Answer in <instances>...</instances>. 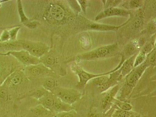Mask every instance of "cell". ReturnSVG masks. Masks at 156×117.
<instances>
[{
    "mask_svg": "<svg viewBox=\"0 0 156 117\" xmlns=\"http://www.w3.org/2000/svg\"><path fill=\"white\" fill-rule=\"evenodd\" d=\"M79 3H80V5L82 9L83 10V12L86 13V8H87V3L86 2V1H79Z\"/></svg>",
    "mask_w": 156,
    "mask_h": 117,
    "instance_id": "obj_21",
    "label": "cell"
},
{
    "mask_svg": "<svg viewBox=\"0 0 156 117\" xmlns=\"http://www.w3.org/2000/svg\"><path fill=\"white\" fill-rule=\"evenodd\" d=\"M54 60L53 57L49 56L47 58V63L49 65H52L54 64Z\"/></svg>",
    "mask_w": 156,
    "mask_h": 117,
    "instance_id": "obj_27",
    "label": "cell"
},
{
    "mask_svg": "<svg viewBox=\"0 0 156 117\" xmlns=\"http://www.w3.org/2000/svg\"><path fill=\"white\" fill-rule=\"evenodd\" d=\"M46 104L48 106H51L54 104V100L51 98H48L46 100Z\"/></svg>",
    "mask_w": 156,
    "mask_h": 117,
    "instance_id": "obj_24",
    "label": "cell"
},
{
    "mask_svg": "<svg viewBox=\"0 0 156 117\" xmlns=\"http://www.w3.org/2000/svg\"><path fill=\"white\" fill-rule=\"evenodd\" d=\"M130 13L129 12L125 9L110 7L107 8L98 15L95 18V20L97 21L104 18L113 16H122L127 17L130 16Z\"/></svg>",
    "mask_w": 156,
    "mask_h": 117,
    "instance_id": "obj_4",
    "label": "cell"
},
{
    "mask_svg": "<svg viewBox=\"0 0 156 117\" xmlns=\"http://www.w3.org/2000/svg\"><path fill=\"white\" fill-rule=\"evenodd\" d=\"M146 61L149 64L155 66L156 65V48L153 49L146 57Z\"/></svg>",
    "mask_w": 156,
    "mask_h": 117,
    "instance_id": "obj_17",
    "label": "cell"
},
{
    "mask_svg": "<svg viewBox=\"0 0 156 117\" xmlns=\"http://www.w3.org/2000/svg\"><path fill=\"white\" fill-rule=\"evenodd\" d=\"M143 24V16L142 15H139L136 17L134 20L132 22L131 27L133 30H136L141 27Z\"/></svg>",
    "mask_w": 156,
    "mask_h": 117,
    "instance_id": "obj_16",
    "label": "cell"
},
{
    "mask_svg": "<svg viewBox=\"0 0 156 117\" xmlns=\"http://www.w3.org/2000/svg\"><path fill=\"white\" fill-rule=\"evenodd\" d=\"M12 54L20 61L26 65H34L38 62L37 58L30 55L26 51L13 52Z\"/></svg>",
    "mask_w": 156,
    "mask_h": 117,
    "instance_id": "obj_6",
    "label": "cell"
},
{
    "mask_svg": "<svg viewBox=\"0 0 156 117\" xmlns=\"http://www.w3.org/2000/svg\"><path fill=\"white\" fill-rule=\"evenodd\" d=\"M124 61V60L123 58H122L119 66H117L113 70L107 72V73L100 74L95 75L94 74L90 73L83 70V69H78L77 71L78 75H79V79H80L79 84H80V86L81 87H83V86L85 85L89 80H91L92 79L99 77V76L110 75V74L113 73V72L118 70L121 68L122 63H123Z\"/></svg>",
    "mask_w": 156,
    "mask_h": 117,
    "instance_id": "obj_3",
    "label": "cell"
},
{
    "mask_svg": "<svg viewBox=\"0 0 156 117\" xmlns=\"http://www.w3.org/2000/svg\"><path fill=\"white\" fill-rule=\"evenodd\" d=\"M55 107L56 109L58 110H64L65 108L68 109V107H65L63 105L60 103H57L55 104Z\"/></svg>",
    "mask_w": 156,
    "mask_h": 117,
    "instance_id": "obj_22",
    "label": "cell"
},
{
    "mask_svg": "<svg viewBox=\"0 0 156 117\" xmlns=\"http://www.w3.org/2000/svg\"><path fill=\"white\" fill-rule=\"evenodd\" d=\"M148 62L146 61L136 67L133 68L126 78V86L123 90L122 97H127L131 91L132 89L136 85V83L141 77L146 68L149 66Z\"/></svg>",
    "mask_w": 156,
    "mask_h": 117,
    "instance_id": "obj_1",
    "label": "cell"
},
{
    "mask_svg": "<svg viewBox=\"0 0 156 117\" xmlns=\"http://www.w3.org/2000/svg\"><path fill=\"white\" fill-rule=\"evenodd\" d=\"M113 103H115L117 107H119L120 109L126 111H130L132 108V105L129 103L123 102L116 99L114 100Z\"/></svg>",
    "mask_w": 156,
    "mask_h": 117,
    "instance_id": "obj_13",
    "label": "cell"
},
{
    "mask_svg": "<svg viewBox=\"0 0 156 117\" xmlns=\"http://www.w3.org/2000/svg\"><path fill=\"white\" fill-rule=\"evenodd\" d=\"M107 76V75H105L94 78L92 81L93 84L98 86V87L105 84L109 79V76Z\"/></svg>",
    "mask_w": 156,
    "mask_h": 117,
    "instance_id": "obj_15",
    "label": "cell"
},
{
    "mask_svg": "<svg viewBox=\"0 0 156 117\" xmlns=\"http://www.w3.org/2000/svg\"><path fill=\"white\" fill-rule=\"evenodd\" d=\"M129 5L131 9H137L141 6V1H130L129 2Z\"/></svg>",
    "mask_w": 156,
    "mask_h": 117,
    "instance_id": "obj_19",
    "label": "cell"
},
{
    "mask_svg": "<svg viewBox=\"0 0 156 117\" xmlns=\"http://www.w3.org/2000/svg\"><path fill=\"white\" fill-rule=\"evenodd\" d=\"M117 47V44H113L100 47L82 54L79 56V58L83 60H90L104 58L115 51Z\"/></svg>",
    "mask_w": 156,
    "mask_h": 117,
    "instance_id": "obj_2",
    "label": "cell"
},
{
    "mask_svg": "<svg viewBox=\"0 0 156 117\" xmlns=\"http://www.w3.org/2000/svg\"><path fill=\"white\" fill-rule=\"evenodd\" d=\"M62 117H72V115H64Z\"/></svg>",
    "mask_w": 156,
    "mask_h": 117,
    "instance_id": "obj_32",
    "label": "cell"
},
{
    "mask_svg": "<svg viewBox=\"0 0 156 117\" xmlns=\"http://www.w3.org/2000/svg\"><path fill=\"white\" fill-rule=\"evenodd\" d=\"M142 40H134L132 41L131 44L128 45L127 48L126 49V53L129 55L135 54L138 50L139 49L143 44Z\"/></svg>",
    "mask_w": 156,
    "mask_h": 117,
    "instance_id": "obj_11",
    "label": "cell"
},
{
    "mask_svg": "<svg viewBox=\"0 0 156 117\" xmlns=\"http://www.w3.org/2000/svg\"><path fill=\"white\" fill-rule=\"evenodd\" d=\"M129 111H126L119 109L113 114L112 117H129Z\"/></svg>",
    "mask_w": 156,
    "mask_h": 117,
    "instance_id": "obj_18",
    "label": "cell"
},
{
    "mask_svg": "<svg viewBox=\"0 0 156 117\" xmlns=\"http://www.w3.org/2000/svg\"><path fill=\"white\" fill-rule=\"evenodd\" d=\"M128 22L124 23L123 24L121 25L120 26H111V25H108L102 24H98V23H93L90 24L89 27L90 29L93 30H102V31H110V30H113L115 31L118 30L120 27H122V26L126 25Z\"/></svg>",
    "mask_w": 156,
    "mask_h": 117,
    "instance_id": "obj_9",
    "label": "cell"
},
{
    "mask_svg": "<svg viewBox=\"0 0 156 117\" xmlns=\"http://www.w3.org/2000/svg\"><path fill=\"white\" fill-rule=\"evenodd\" d=\"M119 88L120 86L119 85L115 86L105 96L103 100L102 104L103 109L104 112H106L109 109L112 103H113L114 100L115 99V97Z\"/></svg>",
    "mask_w": 156,
    "mask_h": 117,
    "instance_id": "obj_5",
    "label": "cell"
},
{
    "mask_svg": "<svg viewBox=\"0 0 156 117\" xmlns=\"http://www.w3.org/2000/svg\"><path fill=\"white\" fill-rule=\"evenodd\" d=\"M129 117H141V116L136 113L130 111H129Z\"/></svg>",
    "mask_w": 156,
    "mask_h": 117,
    "instance_id": "obj_30",
    "label": "cell"
},
{
    "mask_svg": "<svg viewBox=\"0 0 156 117\" xmlns=\"http://www.w3.org/2000/svg\"><path fill=\"white\" fill-rule=\"evenodd\" d=\"M147 55V54L143 51L137 54L135 59L134 68L141 65L144 61H145Z\"/></svg>",
    "mask_w": 156,
    "mask_h": 117,
    "instance_id": "obj_14",
    "label": "cell"
},
{
    "mask_svg": "<svg viewBox=\"0 0 156 117\" xmlns=\"http://www.w3.org/2000/svg\"><path fill=\"white\" fill-rule=\"evenodd\" d=\"M50 11L51 16L56 20H61L65 16V11L58 5H53L51 7Z\"/></svg>",
    "mask_w": 156,
    "mask_h": 117,
    "instance_id": "obj_10",
    "label": "cell"
},
{
    "mask_svg": "<svg viewBox=\"0 0 156 117\" xmlns=\"http://www.w3.org/2000/svg\"><path fill=\"white\" fill-rule=\"evenodd\" d=\"M12 81L13 84H17L21 82V78L20 76H16L12 79Z\"/></svg>",
    "mask_w": 156,
    "mask_h": 117,
    "instance_id": "obj_25",
    "label": "cell"
},
{
    "mask_svg": "<svg viewBox=\"0 0 156 117\" xmlns=\"http://www.w3.org/2000/svg\"><path fill=\"white\" fill-rule=\"evenodd\" d=\"M80 95L76 93L68 92L63 93L61 95L62 100L69 104H72L76 101L79 98Z\"/></svg>",
    "mask_w": 156,
    "mask_h": 117,
    "instance_id": "obj_12",
    "label": "cell"
},
{
    "mask_svg": "<svg viewBox=\"0 0 156 117\" xmlns=\"http://www.w3.org/2000/svg\"><path fill=\"white\" fill-rule=\"evenodd\" d=\"M46 83L47 86L50 87H53L54 85V80H52V79H49V80H47Z\"/></svg>",
    "mask_w": 156,
    "mask_h": 117,
    "instance_id": "obj_29",
    "label": "cell"
},
{
    "mask_svg": "<svg viewBox=\"0 0 156 117\" xmlns=\"http://www.w3.org/2000/svg\"><path fill=\"white\" fill-rule=\"evenodd\" d=\"M23 46L25 49L34 56H41L46 51V49L41 46L30 44H24Z\"/></svg>",
    "mask_w": 156,
    "mask_h": 117,
    "instance_id": "obj_8",
    "label": "cell"
},
{
    "mask_svg": "<svg viewBox=\"0 0 156 117\" xmlns=\"http://www.w3.org/2000/svg\"><path fill=\"white\" fill-rule=\"evenodd\" d=\"M31 72L32 74L34 76H37V75L40 74V70L38 68H34L31 69Z\"/></svg>",
    "mask_w": 156,
    "mask_h": 117,
    "instance_id": "obj_23",
    "label": "cell"
},
{
    "mask_svg": "<svg viewBox=\"0 0 156 117\" xmlns=\"http://www.w3.org/2000/svg\"><path fill=\"white\" fill-rule=\"evenodd\" d=\"M136 55H133L129 59L125 61L122 64V66L119 68L121 76L123 77L129 74L132 69L134 68V63Z\"/></svg>",
    "mask_w": 156,
    "mask_h": 117,
    "instance_id": "obj_7",
    "label": "cell"
},
{
    "mask_svg": "<svg viewBox=\"0 0 156 117\" xmlns=\"http://www.w3.org/2000/svg\"><path fill=\"white\" fill-rule=\"evenodd\" d=\"M7 93L5 90H2L0 92V97L3 99L7 98Z\"/></svg>",
    "mask_w": 156,
    "mask_h": 117,
    "instance_id": "obj_28",
    "label": "cell"
},
{
    "mask_svg": "<svg viewBox=\"0 0 156 117\" xmlns=\"http://www.w3.org/2000/svg\"><path fill=\"white\" fill-rule=\"evenodd\" d=\"M108 6H114L117 5L118 3L122 1H108Z\"/></svg>",
    "mask_w": 156,
    "mask_h": 117,
    "instance_id": "obj_26",
    "label": "cell"
},
{
    "mask_svg": "<svg viewBox=\"0 0 156 117\" xmlns=\"http://www.w3.org/2000/svg\"><path fill=\"white\" fill-rule=\"evenodd\" d=\"M37 23H35L34 22H33L32 23H28L27 26L28 27H35L36 26H37Z\"/></svg>",
    "mask_w": 156,
    "mask_h": 117,
    "instance_id": "obj_31",
    "label": "cell"
},
{
    "mask_svg": "<svg viewBox=\"0 0 156 117\" xmlns=\"http://www.w3.org/2000/svg\"><path fill=\"white\" fill-rule=\"evenodd\" d=\"M19 10L21 19L22 21H26L27 20V18H26V16H25L24 13H23L21 4L20 2H19Z\"/></svg>",
    "mask_w": 156,
    "mask_h": 117,
    "instance_id": "obj_20",
    "label": "cell"
}]
</instances>
